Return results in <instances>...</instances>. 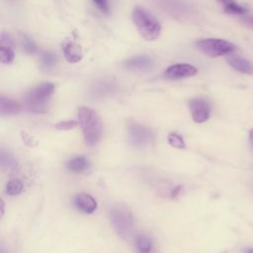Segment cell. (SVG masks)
Wrapping results in <instances>:
<instances>
[{"label": "cell", "instance_id": "cell-1", "mask_svg": "<svg viewBox=\"0 0 253 253\" xmlns=\"http://www.w3.org/2000/svg\"><path fill=\"white\" fill-rule=\"evenodd\" d=\"M77 116L86 143L90 146L95 145L100 140L103 131L99 116L88 107H80L77 111Z\"/></svg>", "mask_w": 253, "mask_h": 253}, {"label": "cell", "instance_id": "cell-2", "mask_svg": "<svg viewBox=\"0 0 253 253\" xmlns=\"http://www.w3.org/2000/svg\"><path fill=\"white\" fill-rule=\"evenodd\" d=\"M131 18L138 33L144 40L154 41L160 36V23L145 8L135 7L132 10Z\"/></svg>", "mask_w": 253, "mask_h": 253}, {"label": "cell", "instance_id": "cell-3", "mask_svg": "<svg viewBox=\"0 0 253 253\" xmlns=\"http://www.w3.org/2000/svg\"><path fill=\"white\" fill-rule=\"evenodd\" d=\"M54 92V85L50 82H44L32 89L25 97V107L33 113H42L46 102Z\"/></svg>", "mask_w": 253, "mask_h": 253}, {"label": "cell", "instance_id": "cell-4", "mask_svg": "<svg viewBox=\"0 0 253 253\" xmlns=\"http://www.w3.org/2000/svg\"><path fill=\"white\" fill-rule=\"evenodd\" d=\"M110 218L115 230L121 237L126 238L130 234L133 226V217L126 206H114L110 210Z\"/></svg>", "mask_w": 253, "mask_h": 253}, {"label": "cell", "instance_id": "cell-5", "mask_svg": "<svg viewBox=\"0 0 253 253\" xmlns=\"http://www.w3.org/2000/svg\"><path fill=\"white\" fill-rule=\"evenodd\" d=\"M197 47L210 57L228 55L235 49V45L222 39H202L196 42Z\"/></svg>", "mask_w": 253, "mask_h": 253}, {"label": "cell", "instance_id": "cell-6", "mask_svg": "<svg viewBox=\"0 0 253 253\" xmlns=\"http://www.w3.org/2000/svg\"><path fill=\"white\" fill-rule=\"evenodd\" d=\"M127 133L130 143L134 146H144L148 144L153 138L150 129L136 123L130 124L128 126Z\"/></svg>", "mask_w": 253, "mask_h": 253}, {"label": "cell", "instance_id": "cell-7", "mask_svg": "<svg viewBox=\"0 0 253 253\" xmlns=\"http://www.w3.org/2000/svg\"><path fill=\"white\" fill-rule=\"evenodd\" d=\"M198 73L197 67L189 63H177L170 65L163 73L164 78L169 80H177L186 77H192Z\"/></svg>", "mask_w": 253, "mask_h": 253}, {"label": "cell", "instance_id": "cell-8", "mask_svg": "<svg viewBox=\"0 0 253 253\" xmlns=\"http://www.w3.org/2000/svg\"><path fill=\"white\" fill-rule=\"evenodd\" d=\"M192 118L196 123H205L209 120L211 114V106L209 102L203 98L192 99L189 103Z\"/></svg>", "mask_w": 253, "mask_h": 253}, {"label": "cell", "instance_id": "cell-9", "mask_svg": "<svg viewBox=\"0 0 253 253\" xmlns=\"http://www.w3.org/2000/svg\"><path fill=\"white\" fill-rule=\"evenodd\" d=\"M226 61L236 71L248 75H253V63L251 61L232 53L227 55Z\"/></svg>", "mask_w": 253, "mask_h": 253}, {"label": "cell", "instance_id": "cell-10", "mask_svg": "<svg viewBox=\"0 0 253 253\" xmlns=\"http://www.w3.org/2000/svg\"><path fill=\"white\" fill-rule=\"evenodd\" d=\"M153 65V59L148 55L133 56L124 63V67L128 70H146Z\"/></svg>", "mask_w": 253, "mask_h": 253}, {"label": "cell", "instance_id": "cell-11", "mask_svg": "<svg viewBox=\"0 0 253 253\" xmlns=\"http://www.w3.org/2000/svg\"><path fill=\"white\" fill-rule=\"evenodd\" d=\"M76 207L85 213H92L97 209L96 200L89 194H79L75 198Z\"/></svg>", "mask_w": 253, "mask_h": 253}, {"label": "cell", "instance_id": "cell-12", "mask_svg": "<svg viewBox=\"0 0 253 253\" xmlns=\"http://www.w3.org/2000/svg\"><path fill=\"white\" fill-rule=\"evenodd\" d=\"M63 55L67 62L76 63L82 59V48L76 42H67L63 47Z\"/></svg>", "mask_w": 253, "mask_h": 253}, {"label": "cell", "instance_id": "cell-13", "mask_svg": "<svg viewBox=\"0 0 253 253\" xmlns=\"http://www.w3.org/2000/svg\"><path fill=\"white\" fill-rule=\"evenodd\" d=\"M20 111V106L14 100H11L6 97L0 98V114L2 116L16 115Z\"/></svg>", "mask_w": 253, "mask_h": 253}, {"label": "cell", "instance_id": "cell-14", "mask_svg": "<svg viewBox=\"0 0 253 253\" xmlns=\"http://www.w3.org/2000/svg\"><path fill=\"white\" fill-rule=\"evenodd\" d=\"M219 2L223 5L224 12L228 14H235V15H245L248 12L246 7L238 5L234 0H219Z\"/></svg>", "mask_w": 253, "mask_h": 253}, {"label": "cell", "instance_id": "cell-15", "mask_svg": "<svg viewBox=\"0 0 253 253\" xmlns=\"http://www.w3.org/2000/svg\"><path fill=\"white\" fill-rule=\"evenodd\" d=\"M66 167L71 172L81 173V172H83L84 170L87 169V167H88V160L85 157H83V156L75 157V158H73V159H71V160H69L67 162Z\"/></svg>", "mask_w": 253, "mask_h": 253}, {"label": "cell", "instance_id": "cell-16", "mask_svg": "<svg viewBox=\"0 0 253 253\" xmlns=\"http://www.w3.org/2000/svg\"><path fill=\"white\" fill-rule=\"evenodd\" d=\"M135 246L138 253H150L152 250V242L145 235H139L136 237Z\"/></svg>", "mask_w": 253, "mask_h": 253}, {"label": "cell", "instance_id": "cell-17", "mask_svg": "<svg viewBox=\"0 0 253 253\" xmlns=\"http://www.w3.org/2000/svg\"><path fill=\"white\" fill-rule=\"evenodd\" d=\"M17 161L13 154L9 153L8 151H5L4 149H1L0 151V165L2 168H8L12 169L16 166Z\"/></svg>", "mask_w": 253, "mask_h": 253}, {"label": "cell", "instance_id": "cell-18", "mask_svg": "<svg viewBox=\"0 0 253 253\" xmlns=\"http://www.w3.org/2000/svg\"><path fill=\"white\" fill-rule=\"evenodd\" d=\"M15 58V53L12 47L9 46H0V61L4 64H10Z\"/></svg>", "mask_w": 253, "mask_h": 253}, {"label": "cell", "instance_id": "cell-19", "mask_svg": "<svg viewBox=\"0 0 253 253\" xmlns=\"http://www.w3.org/2000/svg\"><path fill=\"white\" fill-rule=\"evenodd\" d=\"M23 188H24L23 183L20 180L14 179V180H11L8 182L6 191L10 196H17L23 191Z\"/></svg>", "mask_w": 253, "mask_h": 253}, {"label": "cell", "instance_id": "cell-20", "mask_svg": "<svg viewBox=\"0 0 253 253\" xmlns=\"http://www.w3.org/2000/svg\"><path fill=\"white\" fill-rule=\"evenodd\" d=\"M168 142L171 146L176 147V148H184L186 146L182 136H180L178 133L171 132L168 134Z\"/></svg>", "mask_w": 253, "mask_h": 253}, {"label": "cell", "instance_id": "cell-21", "mask_svg": "<svg viewBox=\"0 0 253 253\" xmlns=\"http://www.w3.org/2000/svg\"><path fill=\"white\" fill-rule=\"evenodd\" d=\"M22 45H23V48L28 53L33 54V53H35L37 51V44L28 36H23V38H22Z\"/></svg>", "mask_w": 253, "mask_h": 253}, {"label": "cell", "instance_id": "cell-22", "mask_svg": "<svg viewBox=\"0 0 253 253\" xmlns=\"http://www.w3.org/2000/svg\"><path fill=\"white\" fill-rule=\"evenodd\" d=\"M41 60H42V64L48 67L51 66L55 63L56 61V57L53 53L51 52H43L41 56Z\"/></svg>", "mask_w": 253, "mask_h": 253}, {"label": "cell", "instance_id": "cell-23", "mask_svg": "<svg viewBox=\"0 0 253 253\" xmlns=\"http://www.w3.org/2000/svg\"><path fill=\"white\" fill-rule=\"evenodd\" d=\"M76 126H77V123L74 121H64V122H60V123L56 124L55 127L60 130H67V129H71V128L75 127Z\"/></svg>", "mask_w": 253, "mask_h": 253}, {"label": "cell", "instance_id": "cell-24", "mask_svg": "<svg viewBox=\"0 0 253 253\" xmlns=\"http://www.w3.org/2000/svg\"><path fill=\"white\" fill-rule=\"evenodd\" d=\"M0 42H1V45L11 47L13 45V39L8 33H2L0 38Z\"/></svg>", "mask_w": 253, "mask_h": 253}, {"label": "cell", "instance_id": "cell-25", "mask_svg": "<svg viewBox=\"0 0 253 253\" xmlns=\"http://www.w3.org/2000/svg\"><path fill=\"white\" fill-rule=\"evenodd\" d=\"M93 2L98 6V8L102 12H104V13H108L109 12L108 0H93Z\"/></svg>", "mask_w": 253, "mask_h": 253}, {"label": "cell", "instance_id": "cell-26", "mask_svg": "<svg viewBox=\"0 0 253 253\" xmlns=\"http://www.w3.org/2000/svg\"><path fill=\"white\" fill-rule=\"evenodd\" d=\"M240 21L242 22V24L244 26H246L247 28L253 30V17L251 16H245V15H242Z\"/></svg>", "mask_w": 253, "mask_h": 253}, {"label": "cell", "instance_id": "cell-27", "mask_svg": "<svg viewBox=\"0 0 253 253\" xmlns=\"http://www.w3.org/2000/svg\"><path fill=\"white\" fill-rule=\"evenodd\" d=\"M249 142H250V145L253 149V128L250 130V133H249Z\"/></svg>", "mask_w": 253, "mask_h": 253}, {"label": "cell", "instance_id": "cell-28", "mask_svg": "<svg viewBox=\"0 0 253 253\" xmlns=\"http://www.w3.org/2000/svg\"><path fill=\"white\" fill-rule=\"evenodd\" d=\"M244 253H253V248H246Z\"/></svg>", "mask_w": 253, "mask_h": 253}, {"label": "cell", "instance_id": "cell-29", "mask_svg": "<svg viewBox=\"0 0 253 253\" xmlns=\"http://www.w3.org/2000/svg\"><path fill=\"white\" fill-rule=\"evenodd\" d=\"M3 212H4V204H3V201H1V215H3Z\"/></svg>", "mask_w": 253, "mask_h": 253}]
</instances>
